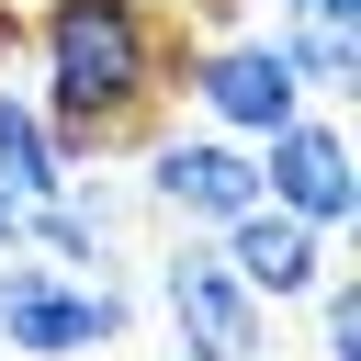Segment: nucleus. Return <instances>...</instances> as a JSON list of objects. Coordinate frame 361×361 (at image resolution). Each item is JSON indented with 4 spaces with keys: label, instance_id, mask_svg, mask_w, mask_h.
<instances>
[{
    "label": "nucleus",
    "instance_id": "f257e3e1",
    "mask_svg": "<svg viewBox=\"0 0 361 361\" xmlns=\"http://www.w3.org/2000/svg\"><path fill=\"white\" fill-rule=\"evenodd\" d=\"M23 34L45 56V90H34L45 113H90L102 158L147 135V113L169 90V56H180L169 23H158V0H45Z\"/></svg>",
    "mask_w": 361,
    "mask_h": 361
},
{
    "label": "nucleus",
    "instance_id": "f03ea898",
    "mask_svg": "<svg viewBox=\"0 0 361 361\" xmlns=\"http://www.w3.org/2000/svg\"><path fill=\"white\" fill-rule=\"evenodd\" d=\"M169 79H180L192 113H203L214 135H237V147H259V135H282V124L305 113V79H293L282 34H214V45L169 56Z\"/></svg>",
    "mask_w": 361,
    "mask_h": 361
},
{
    "label": "nucleus",
    "instance_id": "7ed1b4c3",
    "mask_svg": "<svg viewBox=\"0 0 361 361\" xmlns=\"http://www.w3.org/2000/svg\"><path fill=\"white\" fill-rule=\"evenodd\" d=\"M0 338L11 361H79V350H113L124 338V293L102 271H56V259H23L0 271Z\"/></svg>",
    "mask_w": 361,
    "mask_h": 361
},
{
    "label": "nucleus",
    "instance_id": "20e7f679",
    "mask_svg": "<svg viewBox=\"0 0 361 361\" xmlns=\"http://www.w3.org/2000/svg\"><path fill=\"white\" fill-rule=\"evenodd\" d=\"M158 305H169V327H180V361H259V350H271V305L226 271L214 237H180V248L158 259Z\"/></svg>",
    "mask_w": 361,
    "mask_h": 361
},
{
    "label": "nucleus",
    "instance_id": "39448f33",
    "mask_svg": "<svg viewBox=\"0 0 361 361\" xmlns=\"http://www.w3.org/2000/svg\"><path fill=\"white\" fill-rule=\"evenodd\" d=\"M147 203L180 226V237H214V226H237L248 203H259V147H237V135H147Z\"/></svg>",
    "mask_w": 361,
    "mask_h": 361
},
{
    "label": "nucleus",
    "instance_id": "423d86ee",
    "mask_svg": "<svg viewBox=\"0 0 361 361\" xmlns=\"http://www.w3.org/2000/svg\"><path fill=\"white\" fill-rule=\"evenodd\" d=\"M259 203H282V214H305L316 237H338V226H350V203H361L350 124H327V113H293L282 135H259Z\"/></svg>",
    "mask_w": 361,
    "mask_h": 361
},
{
    "label": "nucleus",
    "instance_id": "0eeeda50",
    "mask_svg": "<svg viewBox=\"0 0 361 361\" xmlns=\"http://www.w3.org/2000/svg\"><path fill=\"white\" fill-rule=\"evenodd\" d=\"M214 248H226V271H237L259 305H305L316 282H338V248H327L305 214H282V203H248L237 226H214Z\"/></svg>",
    "mask_w": 361,
    "mask_h": 361
},
{
    "label": "nucleus",
    "instance_id": "6e6552de",
    "mask_svg": "<svg viewBox=\"0 0 361 361\" xmlns=\"http://www.w3.org/2000/svg\"><path fill=\"white\" fill-rule=\"evenodd\" d=\"M0 192H11L23 214L68 192V158H56V135H45V102L11 90V79H0Z\"/></svg>",
    "mask_w": 361,
    "mask_h": 361
},
{
    "label": "nucleus",
    "instance_id": "1a4fd4ad",
    "mask_svg": "<svg viewBox=\"0 0 361 361\" xmlns=\"http://www.w3.org/2000/svg\"><path fill=\"white\" fill-rule=\"evenodd\" d=\"M282 56H293V79H305V90H350V79H361L350 23H282Z\"/></svg>",
    "mask_w": 361,
    "mask_h": 361
},
{
    "label": "nucleus",
    "instance_id": "9d476101",
    "mask_svg": "<svg viewBox=\"0 0 361 361\" xmlns=\"http://www.w3.org/2000/svg\"><path fill=\"white\" fill-rule=\"evenodd\" d=\"M305 305H316V327H327V361H361V293H350V271L316 282Z\"/></svg>",
    "mask_w": 361,
    "mask_h": 361
},
{
    "label": "nucleus",
    "instance_id": "9b49d317",
    "mask_svg": "<svg viewBox=\"0 0 361 361\" xmlns=\"http://www.w3.org/2000/svg\"><path fill=\"white\" fill-rule=\"evenodd\" d=\"M361 0H282V23H350Z\"/></svg>",
    "mask_w": 361,
    "mask_h": 361
},
{
    "label": "nucleus",
    "instance_id": "f8f14e48",
    "mask_svg": "<svg viewBox=\"0 0 361 361\" xmlns=\"http://www.w3.org/2000/svg\"><path fill=\"white\" fill-rule=\"evenodd\" d=\"M11 248H23V203L0 192V259H11Z\"/></svg>",
    "mask_w": 361,
    "mask_h": 361
},
{
    "label": "nucleus",
    "instance_id": "ddd939ff",
    "mask_svg": "<svg viewBox=\"0 0 361 361\" xmlns=\"http://www.w3.org/2000/svg\"><path fill=\"white\" fill-rule=\"evenodd\" d=\"M11 45H23V11H11V0H0V68H11Z\"/></svg>",
    "mask_w": 361,
    "mask_h": 361
}]
</instances>
